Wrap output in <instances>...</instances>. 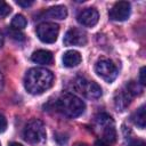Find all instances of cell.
Segmentation results:
<instances>
[{"instance_id": "cell-6", "label": "cell", "mask_w": 146, "mask_h": 146, "mask_svg": "<svg viewBox=\"0 0 146 146\" xmlns=\"http://www.w3.org/2000/svg\"><path fill=\"white\" fill-rule=\"evenodd\" d=\"M59 33V26L56 23L44 22L38 25L36 34L38 38L44 43H54L57 40Z\"/></svg>"}, {"instance_id": "cell-1", "label": "cell", "mask_w": 146, "mask_h": 146, "mask_svg": "<svg viewBox=\"0 0 146 146\" xmlns=\"http://www.w3.org/2000/svg\"><path fill=\"white\" fill-rule=\"evenodd\" d=\"M54 82V74L42 67L30 68L24 78L25 89L32 95H39L48 90Z\"/></svg>"}, {"instance_id": "cell-15", "label": "cell", "mask_w": 146, "mask_h": 146, "mask_svg": "<svg viewBox=\"0 0 146 146\" xmlns=\"http://www.w3.org/2000/svg\"><path fill=\"white\" fill-rule=\"evenodd\" d=\"M132 121L135 122V124L140 128L144 129L145 128V105H141L132 115Z\"/></svg>"}, {"instance_id": "cell-26", "label": "cell", "mask_w": 146, "mask_h": 146, "mask_svg": "<svg viewBox=\"0 0 146 146\" xmlns=\"http://www.w3.org/2000/svg\"><path fill=\"white\" fill-rule=\"evenodd\" d=\"M74 146H87V145H86L84 143H76Z\"/></svg>"}, {"instance_id": "cell-8", "label": "cell", "mask_w": 146, "mask_h": 146, "mask_svg": "<svg viewBox=\"0 0 146 146\" xmlns=\"http://www.w3.org/2000/svg\"><path fill=\"white\" fill-rule=\"evenodd\" d=\"M108 16L112 21L122 22L129 18L130 16V3L127 1H119L113 5L108 11Z\"/></svg>"}, {"instance_id": "cell-21", "label": "cell", "mask_w": 146, "mask_h": 146, "mask_svg": "<svg viewBox=\"0 0 146 146\" xmlns=\"http://www.w3.org/2000/svg\"><path fill=\"white\" fill-rule=\"evenodd\" d=\"M11 35H13V38L14 39H16V40H24V34L23 33H21V32H18L17 30H16V32H11Z\"/></svg>"}, {"instance_id": "cell-13", "label": "cell", "mask_w": 146, "mask_h": 146, "mask_svg": "<svg viewBox=\"0 0 146 146\" xmlns=\"http://www.w3.org/2000/svg\"><path fill=\"white\" fill-rule=\"evenodd\" d=\"M31 58L36 64L47 65V64H50L52 62V54L49 50L39 49V50H36V51H34L32 54V57Z\"/></svg>"}, {"instance_id": "cell-3", "label": "cell", "mask_w": 146, "mask_h": 146, "mask_svg": "<svg viewBox=\"0 0 146 146\" xmlns=\"http://www.w3.org/2000/svg\"><path fill=\"white\" fill-rule=\"evenodd\" d=\"M23 137L31 145L42 144L46 140L44 124L38 119H33L29 121L23 130Z\"/></svg>"}, {"instance_id": "cell-19", "label": "cell", "mask_w": 146, "mask_h": 146, "mask_svg": "<svg viewBox=\"0 0 146 146\" xmlns=\"http://www.w3.org/2000/svg\"><path fill=\"white\" fill-rule=\"evenodd\" d=\"M139 82H140V86H145V83H146V80H145V67L144 66L139 71Z\"/></svg>"}, {"instance_id": "cell-22", "label": "cell", "mask_w": 146, "mask_h": 146, "mask_svg": "<svg viewBox=\"0 0 146 146\" xmlns=\"http://www.w3.org/2000/svg\"><path fill=\"white\" fill-rule=\"evenodd\" d=\"M16 3L18 5V6H22V7H30V6H32L33 5V1H22V0H18V1H16Z\"/></svg>"}, {"instance_id": "cell-11", "label": "cell", "mask_w": 146, "mask_h": 146, "mask_svg": "<svg viewBox=\"0 0 146 146\" xmlns=\"http://www.w3.org/2000/svg\"><path fill=\"white\" fill-rule=\"evenodd\" d=\"M133 97L127 91V89L123 87L120 91L117 90V92H116V95H115V98H114V100H115V106H116V108H117V111H123L129 104H130V102H131V99H132Z\"/></svg>"}, {"instance_id": "cell-7", "label": "cell", "mask_w": 146, "mask_h": 146, "mask_svg": "<svg viewBox=\"0 0 146 146\" xmlns=\"http://www.w3.org/2000/svg\"><path fill=\"white\" fill-rule=\"evenodd\" d=\"M96 121L99 127H103V138L107 144H112L116 140V130L114 127V122L108 114L102 113L96 117Z\"/></svg>"}, {"instance_id": "cell-12", "label": "cell", "mask_w": 146, "mask_h": 146, "mask_svg": "<svg viewBox=\"0 0 146 146\" xmlns=\"http://www.w3.org/2000/svg\"><path fill=\"white\" fill-rule=\"evenodd\" d=\"M81 55L76 50H67L63 55V65L65 67H75L81 63Z\"/></svg>"}, {"instance_id": "cell-24", "label": "cell", "mask_w": 146, "mask_h": 146, "mask_svg": "<svg viewBox=\"0 0 146 146\" xmlns=\"http://www.w3.org/2000/svg\"><path fill=\"white\" fill-rule=\"evenodd\" d=\"M2 44H3V35H2V33L0 32V48L2 47Z\"/></svg>"}, {"instance_id": "cell-9", "label": "cell", "mask_w": 146, "mask_h": 146, "mask_svg": "<svg viewBox=\"0 0 146 146\" xmlns=\"http://www.w3.org/2000/svg\"><path fill=\"white\" fill-rule=\"evenodd\" d=\"M87 43V34L84 31L72 27L70 29L64 36V44L65 46H79L82 47Z\"/></svg>"}, {"instance_id": "cell-16", "label": "cell", "mask_w": 146, "mask_h": 146, "mask_svg": "<svg viewBox=\"0 0 146 146\" xmlns=\"http://www.w3.org/2000/svg\"><path fill=\"white\" fill-rule=\"evenodd\" d=\"M26 24H27L26 18H25L23 15H21V14L15 15L14 18H13V21H11V27H13L14 30H17V31L24 29V27L26 26Z\"/></svg>"}, {"instance_id": "cell-5", "label": "cell", "mask_w": 146, "mask_h": 146, "mask_svg": "<svg viewBox=\"0 0 146 146\" xmlns=\"http://www.w3.org/2000/svg\"><path fill=\"white\" fill-rule=\"evenodd\" d=\"M75 89L84 97L90 99H97L102 96V88L94 81H89L83 78H79L75 81Z\"/></svg>"}, {"instance_id": "cell-25", "label": "cell", "mask_w": 146, "mask_h": 146, "mask_svg": "<svg viewBox=\"0 0 146 146\" xmlns=\"http://www.w3.org/2000/svg\"><path fill=\"white\" fill-rule=\"evenodd\" d=\"M9 146H23L22 144H18V143H11Z\"/></svg>"}, {"instance_id": "cell-27", "label": "cell", "mask_w": 146, "mask_h": 146, "mask_svg": "<svg viewBox=\"0 0 146 146\" xmlns=\"http://www.w3.org/2000/svg\"><path fill=\"white\" fill-rule=\"evenodd\" d=\"M0 146H1V144H0Z\"/></svg>"}, {"instance_id": "cell-4", "label": "cell", "mask_w": 146, "mask_h": 146, "mask_svg": "<svg viewBox=\"0 0 146 146\" xmlns=\"http://www.w3.org/2000/svg\"><path fill=\"white\" fill-rule=\"evenodd\" d=\"M95 72L97 73L98 76H100L106 82H112L117 76L116 65L112 60L105 59V58H102V59H99L96 63V65H95Z\"/></svg>"}, {"instance_id": "cell-14", "label": "cell", "mask_w": 146, "mask_h": 146, "mask_svg": "<svg viewBox=\"0 0 146 146\" xmlns=\"http://www.w3.org/2000/svg\"><path fill=\"white\" fill-rule=\"evenodd\" d=\"M46 15L49 16L50 18H55V19H65L67 16V9L65 6H60V5L54 6L47 10Z\"/></svg>"}, {"instance_id": "cell-23", "label": "cell", "mask_w": 146, "mask_h": 146, "mask_svg": "<svg viewBox=\"0 0 146 146\" xmlns=\"http://www.w3.org/2000/svg\"><path fill=\"white\" fill-rule=\"evenodd\" d=\"M95 146H110V145L106 141H104V140H97L95 143Z\"/></svg>"}, {"instance_id": "cell-10", "label": "cell", "mask_w": 146, "mask_h": 146, "mask_svg": "<svg viewBox=\"0 0 146 146\" xmlns=\"http://www.w3.org/2000/svg\"><path fill=\"white\" fill-rule=\"evenodd\" d=\"M78 22L83 26H95L99 19V14L95 8H84L81 11H79L76 16Z\"/></svg>"}, {"instance_id": "cell-18", "label": "cell", "mask_w": 146, "mask_h": 146, "mask_svg": "<svg viewBox=\"0 0 146 146\" xmlns=\"http://www.w3.org/2000/svg\"><path fill=\"white\" fill-rule=\"evenodd\" d=\"M6 129H7V119L2 114H0V133L6 131Z\"/></svg>"}, {"instance_id": "cell-17", "label": "cell", "mask_w": 146, "mask_h": 146, "mask_svg": "<svg viewBox=\"0 0 146 146\" xmlns=\"http://www.w3.org/2000/svg\"><path fill=\"white\" fill-rule=\"evenodd\" d=\"M10 11H11L10 6L5 1H0V16L6 17L10 14Z\"/></svg>"}, {"instance_id": "cell-20", "label": "cell", "mask_w": 146, "mask_h": 146, "mask_svg": "<svg viewBox=\"0 0 146 146\" xmlns=\"http://www.w3.org/2000/svg\"><path fill=\"white\" fill-rule=\"evenodd\" d=\"M129 146H146L145 145V141L141 140V139H135L129 143Z\"/></svg>"}, {"instance_id": "cell-2", "label": "cell", "mask_w": 146, "mask_h": 146, "mask_svg": "<svg viewBox=\"0 0 146 146\" xmlns=\"http://www.w3.org/2000/svg\"><path fill=\"white\" fill-rule=\"evenodd\" d=\"M55 106L58 112L67 117L80 116L86 110L83 100L71 92H63L55 102Z\"/></svg>"}]
</instances>
